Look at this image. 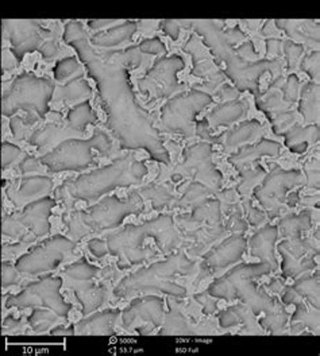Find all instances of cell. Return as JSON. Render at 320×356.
Instances as JSON below:
<instances>
[{"label":"cell","instance_id":"obj_1","mask_svg":"<svg viewBox=\"0 0 320 356\" xmlns=\"http://www.w3.org/2000/svg\"><path fill=\"white\" fill-rule=\"evenodd\" d=\"M169 312L163 314V323L156 334L175 336H222L238 334L239 327L225 328L219 325L216 314H206L196 296L180 298L165 297Z\"/></svg>","mask_w":320,"mask_h":356},{"label":"cell","instance_id":"obj_2","mask_svg":"<svg viewBox=\"0 0 320 356\" xmlns=\"http://www.w3.org/2000/svg\"><path fill=\"white\" fill-rule=\"evenodd\" d=\"M122 313H109L99 317H83L74 324L76 334H127L122 325Z\"/></svg>","mask_w":320,"mask_h":356},{"label":"cell","instance_id":"obj_3","mask_svg":"<svg viewBox=\"0 0 320 356\" xmlns=\"http://www.w3.org/2000/svg\"><path fill=\"white\" fill-rule=\"evenodd\" d=\"M319 21H291L287 27V38L303 46V56L307 57L319 50Z\"/></svg>","mask_w":320,"mask_h":356},{"label":"cell","instance_id":"obj_4","mask_svg":"<svg viewBox=\"0 0 320 356\" xmlns=\"http://www.w3.org/2000/svg\"><path fill=\"white\" fill-rule=\"evenodd\" d=\"M298 107H301L298 112L304 119L305 127L314 123L317 126L319 124V84H312L308 88L307 84L303 86L298 99Z\"/></svg>","mask_w":320,"mask_h":356},{"label":"cell","instance_id":"obj_5","mask_svg":"<svg viewBox=\"0 0 320 356\" xmlns=\"http://www.w3.org/2000/svg\"><path fill=\"white\" fill-rule=\"evenodd\" d=\"M230 308L239 318L235 324L239 327L238 334H268L265 328L259 324V314H255L248 304L237 300V302Z\"/></svg>","mask_w":320,"mask_h":356},{"label":"cell","instance_id":"obj_6","mask_svg":"<svg viewBox=\"0 0 320 356\" xmlns=\"http://www.w3.org/2000/svg\"><path fill=\"white\" fill-rule=\"evenodd\" d=\"M265 23H266V19H261V21H242V19H238V26L245 33V35L249 38V41H252L254 49L257 50L255 54L261 60H265V56H266V51H268L266 40H265L264 34L261 33Z\"/></svg>","mask_w":320,"mask_h":356}]
</instances>
